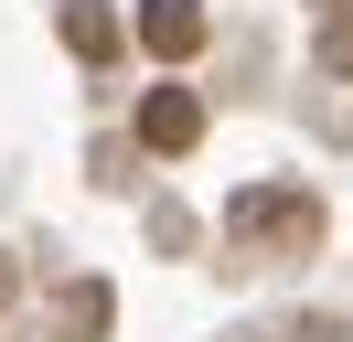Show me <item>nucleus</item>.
Returning <instances> with one entry per match:
<instances>
[{"mask_svg":"<svg viewBox=\"0 0 353 342\" xmlns=\"http://www.w3.org/2000/svg\"><path fill=\"white\" fill-rule=\"evenodd\" d=\"M225 235H236L246 256H268V268H289V256L321 246V192H300V182H246L236 203H225Z\"/></svg>","mask_w":353,"mask_h":342,"instance_id":"obj_1","label":"nucleus"},{"mask_svg":"<svg viewBox=\"0 0 353 342\" xmlns=\"http://www.w3.org/2000/svg\"><path fill=\"white\" fill-rule=\"evenodd\" d=\"M139 139H150V150H193V139H203L193 86H150V97H139Z\"/></svg>","mask_w":353,"mask_h":342,"instance_id":"obj_2","label":"nucleus"},{"mask_svg":"<svg viewBox=\"0 0 353 342\" xmlns=\"http://www.w3.org/2000/svg\"><path fill=\"white\" fill-rule=\"evenodd\" d=\"M139 43H150L161 64L203 54V0H139Z\"/></svg>","mask_w":353,"mask_h":342,"instance_id":"obj_3","label":"nucleus"},{"mask_svg":"<svg viewBox=\"0 0 353 342\" xmlns=\"http://www.w3.org/2000/svg\"><path fill=\"white\" fill-rule=\"evenodd\" d=\"M54 32H65V54H86V64L118 54V21L97 11V0H65V11H54Z\"/></svg>","mask_w":353,"mask_h":342,"instance_id":"obj_4","label":"nucleus"},{"mask_svg":"<svg viewBox=\"0 0 353 342\" xmlns=\"http://www.w3.org/2000/svg\"><path fill=\"white\" fill-rule=\"evenodd\" d=\"M108 310H118V299L97 289V278H75V289H65V332H75V342H97V332H108Z\"/></svg>","mask_w":353,"mask_h":342,"instance_id":"obj_5","label":"nucleus"},{"mask_svg":"<svg viewBox=\"0 0 353 342\" xmlns=\"http://www.w3.org/2000/svg\"><path fill=\"white\" fill-rule=\"evenodd\" d=\"M11 289H22V268H11V256H0V310H11Z\"/></svg>","mask_w":353,"mask_h":342,"instance_id":"obj_6","label":"nucleus"},{"mask_svg":"<svg viewBox=\"0 0 353 342\" xmlns=\"http://www.w3.org/2000/svg\"><path fill=\"white\" fill-rule=\"evenodd\" d=\"M321 21H353V0H321Z\"/></svg>","mask_w":353,"mask_h":342,"instance_id":"obj_7","label":"nucleus"}]
</instances>
